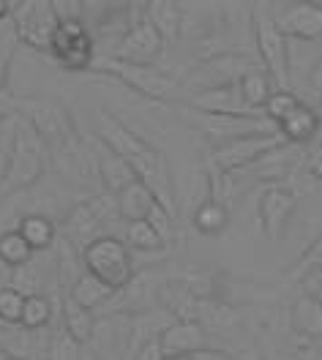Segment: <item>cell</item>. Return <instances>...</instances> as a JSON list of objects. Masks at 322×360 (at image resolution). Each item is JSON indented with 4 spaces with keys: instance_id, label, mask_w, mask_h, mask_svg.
I'll use <instances>...</instances> for the list:
<instances>
[{
    "instance_id": "5",
    "label": "cell",
    "mask_w": 322,
    "mask_h": 360,
    "mask_svg": "<svg viewBox=\"0 0 322 360\" xmlns=\"http://www.w3.org/2000/svg\"><path fill=\"white\" fill-rule=\"evenodd\" d=\"M11 115H20L33 126V131L44 139L49 153L63 150L79 139L69 110L49 98H11Z\"/></svg>"
},
{
    "instance_id": "26",
    "label": "cell",
    "mask_w": 322,
    "mask_h": 360,
    "mask_svg": "<svg viewBox=\"0 0 322 360\" xmlns=\"http://www.w3.org/2000/svg\"><path fill=\"white\" fill-rule=\"evenodd\" d=\"M66 295H69L74 303H79L82 309H88V311H93V314H98V311L110 303V297L115 295V290H110L104 281H98V278L91 276V273H82Z\"/></svg>"
},
{
    "instance_id": "12",
    "label": "cell",
    "mask_w": 322,
    "mask_h": 360,
    "mask_svg": "<svg viewBox=\"0 0 322 360\" xmlns=\"http://www.w3.org/2000/svg\"><path fill=\"white\" fill-rule=\"evenodd\" d=\"M295 210H298V194L290 186L271 183L268 188H262L259 202H257V213H259L262 232L271 240H281V235L287 232V226L292 221Z\"/></svg>"
},
{
    "instance_id": "29",
    "label": "cell",
    "mask_w": 322,
    "mask_h": 360,
    "mask_svg": "<svg viewBox=\"0 0 322 360\" xmlns=\"http://www.w3.org/2000/svg\"><path fill=\"white\" fill-rule=\"evenodd\" d=\"M191 226L200 232V235H221L227 226H230V207H224L221 202L216 200H207L194 216H191Z\"/></svg>"
},
{
    "instance_id": "20",
    "label": "cell",
    "mask_w": 322,
    "mask_h": 360,
    "mask_svg": "<svg viewBox=\"0 0 322 360\" xmlns=\"http://www.w3.org/2000/svg\"><path fill=\"white\" fill-rule=\"evenodd\" d=\"M276 131L287 145H295V148L311 145V142L320 136V117H317V110H314L311 104L300 101L298 107L278 123Z\"/></svg>"
},
{
    "instance_id": "42",
    "label": "cell",
    "mask_w": 322,
    "mask_h": 360,
    "mask_svg": "<svg viewBox=\"0 0 322 360\" xmlns=\"http://www.w3.org/2000/svg\"><path fill=\"white\" fill-rule=\"evenodd\" d=\"M8 17H11V3L0 0V22H3V20H8Z\"/></svg>"
},
{
    "instance_id": "43",
    "label": "cell",
    "mask_w": 322,
    "mask_h": 360,
    "mask_svg": "<svg viewBox=\"0 0 322 360\" xmlns=\"http://www.w3.org/2000/svg\"><path fill=\"white\" fill-rule=\"evenodd\" d=\"M8 276H11V270L0 265V287H3V284H8Z\"/></svg>"
},
{
    "instance_id": "17",
    "label": "cell",
    "mask_w": 322,
    "mask_h": 360,
    "mask_svg": "<svg viewBox=\"0 0 322 360\" xmlns=\"http://www.w3.org/2000/svg\"><path fill=\"white\" fill-rule=\"evenodd\" d=\"M93 161H96V178L101 180V186L107 188V194L115 197L117 191H123L129 183L139 180L134 175V169L129 167L126 158H120L115 150H110L98 136H96V145H93Z\"/></svg>"
},
{
    "instance_id": "13",
    "label": "cell",
    "mask_w": 322,
    "mask_h": 360,
    "mask_svg": "<svg viewBox=\"0 0 322 360\" xmlns=\"http://www.w3.org/2000/svg\"><path fill=\"white\" fill-rule=\"evenodd\" d=\"M167 41L161 39V33L148 22L145 17H139L137 22L129 27V33L120 39L115 52L110 58H117L123 63H139V66H156L161 58Z\"/></svg>"
},
{
    "instance_id": "38",
    "label": "cell",
    "mask_w": 322,
    "mask_h": 360,
    "mask_svg": "<svg viewBox=\"0 0 322 360\" xmlns=\"http://www.w3.org/2000/svg\"><path fill=\"white\" fill-rule=\"evenodd\" d=\"M14 129H17V115L0 117V186H3L8 161H11V150H14Z\"/></svg>"
},
{
    "instance_id": "10",
    "label": "cell",
    "mask_w": 322,
    "mask_h": 360,
    "mask_svg": "<svg viewBox=\"0 0 322 360\" xmlns=\"http://www.w3.org/2000/svg\"><path fill=\"white\" fill-rule=\"evenodd\" d=\"M278 145H284V139L278 136V131L273 134H252V136H240V139H232L227 145H219L210 150V169L219 172V175H235L246 167H252L254 161L265 156L268 150H273Z\"/></svg>"
},
{
    "instance_id": "30",
    "label": "cell",
    "mask_w": 322,
    "mask_h": 360,
    "mask_svg": "<svg viewBox=\"0 0 322 360\" xmlns=\"http://www.w3.org/2000/svg\"><path fill=\"white\" fill-rule=\"evenodd\" d=\"M120 240L131 248V251H142V254H150V251L167 248L164 246V240L159 238V232L148 224V221H131V224H126Z\"/></svg>"
},
{
    "instance_id": "35",
    "label": "cell",
    "mask_w": 322,
    "mask_h": 360,
    "mask_svg": "<svg viewBox=\"0 0 322 360\" xmlns=\"http://www.w3.org/2000/svg\"><path fill=\"white\" fill-rule=\"evenodd\" d=\"M25 295L17 292L11 284L0 287V328H20L22 325Z\"/></svg>"
},
{
    "instance_id": "33",
    "label": "cell",
    "mask_w": 322,
    "mask_h": 360,
    "mask_svg": "<svg viewBox=\"0 0 322 360\" xmlns=\"http://www.w3.org/2000/svg\"><path fill=\"white\" fill-rule=\"evenodd\" d=\"M300 101H303V98H300L295 90H273V93L268 96L265 107H262V117H265L268 123L278 126V123H281L287 115L298 107Z\"/></svg>"
},
{
    "instance_id": "2",
    "label": "cell",
    "mask_w": 322,
    "mask_h": 360,
    "mask_svg": "<svg viewBox=\"0 0 322 360\" xmlns=\"http://www.w3.org/2000/svg\"><path fill=\"white\" fill-rule=\"evenodd\" d=\"M46 167H49V148L44 145V139L33 131V126L17 115L14 150H11V161H8L3 186H0V197L33 188L44 178Z\"/></svg>"
},
{
    "instance_id": "15",
    "label": "cell",
    "mask_w": 322,
    "mask_h": 360,
    "mask_svg": "<svg viewBox=\"0 0 322 360\" xmlns=\"http://www.w3.org/2000/svg\"><path fill=\"white\" fill-rule=\"evenodd\" d=\"M131 344V314L98 316L93 328L91 347L101 360H129Z\"/></svg>"
},
{
    "instance_id": "4",
    "label": "cell",
    "mask_w": 322,
    "mask_h": 360,
    "mask_svg": "<svg viewBox=\"0 0 322 360\" xmlns=\"http://www.w3.org/2000/svg\"><path fill=\"white\" fill-rule=\"evenodd\" d=\"M252 36L257 63L273 79L276 90H292L287 39L271 17V6H254L252 8Z\"/></svg>"
},
{
    "instance_id": "28",
    "label": "cell",
    "mask_w": 322,
    "mask_h": 360,
    "mask_svg": "<svg viewBox=\"0 0 322 360\" xmlns=\"http://www.w3.org/2000/svg\"><path fill=\"white\" fill-rule=\"evenodd\" d=\"M36 251L22 240V235L17 229H3L0 232V265L8 270H17L33 262Z\"/></svg>"
},
{
    "instance_id": "16",
    "label": "cell",
    "mask_w": 322,
    "mask_h": 360,
    "mask_svg": "<svg viewBox=\"0 0 322 360\" xmlns=\"http://www.w3.org/2000/svg\"><path fill=\"white\" fill-rule=\"evenodd\" d=\"M172 197L178 216H186V221H191V216L210 200V172H202L197 167H181L172 175Z\"/></svg>"
},
{
    "instance_id": "46",
    "label": "cell",
    "mask_w": 322,
    "mask_h": 360,
    "mask_svg": "<svg viewBox=\"0 0 322 360\" xmlns=\"http://www.w3.org/2000/svg\"><path fill=\"white\" fill-rule=\"evenodd\" d=\"M0 360H11V355H8L6 349H0Z\"/></svg>"
},
{
    "instance_id": "23",
    "label": "cell",
    "mask_w": 322,
    "mask_h": 360,
    "mask_svg": "<svg viewBox=\"0 0 322 360\" xmlns=\"http://www.w3.org/2000/svg\"><path fill=\"white\" fill-rule=\"evenodd\" d=\"M17 232L22 235V240L36 254L39 251H52L55 243H58V226L46 213H25V216H20Z\"/></svg>"
},
{
    "instance_id": "39",
    "label": "cell",
    "mask_w": 322,
    "mask_h": 360,
    "mask_svg": "<svg viewBox=\"0 0 322 360\" xmlns=\"http://www.w3.org/2000/svg\"><path fill=\"white\" fill-rule=\"evenodd\" d=\"M303 167H306V175L311 180H317L322 183V136L306 150V156H303Z\"/></svg>"
},
{
    "instance_id": "1",
    "label": "cell",
    "mask_w": 322,
    "mask_h": 360,
    "mask_svg": "<svg viewBox=\"0 0 322 360\" xmlns=\"http://www.w3.org/2000/svg\"><path fill=\"white\" fill-rule=\"evenodd\" d=\"M96 136L115 150L120 158L129 161V167L159 200L172 216H178L175 207V197H172V169L169 161L161 153L153 142H148L142 134H137L134 129H129L126 123H120L115 115L110 112H96Z\"/></svg>"
},
{
    "instance_id": "21",
    "label": "cell",
    "mask_w": 322,
    "mask_h": 360,
    "mask_svg": "<svg viewBox=\"0 0 322 360\" xmlns=\"http://www.w3.org/2000/svg\"><path fill=\"white\" fill-rule=\"evenodd\" d=\"M156 202H159L156 194H153L142 180H134V183H129L123 191L115 194L117 219L126 221V224H131V221H145Z\"/></svg>"
},
{
    "instance_id": "27",
    "label": "cell",
    "mask_w": 322,
    "mask_h": 360,
    "mask_svg": "<svg viewBox=\"0 0 322 360\" xmlns=\"http://www.w3.org/2000/svg\"><path fill=\"white\" fill-rule=\"evenodd\" d=\"M238 88H240V96H243L246 107L262 115V107H265L268 96L276 90V85H273V79L265 74V68H257V71H249V74L238 82Z\"/></svg>"
},
{
    "instance_id": "44",
    "label": "cell",
    "mask_w": 322,
    "mask_h": 360,
    "mask_svg": "<svg viewBox=\"0 0 322 360\" xmlns=\"http://www.w3.org/2000/svg\"><path fill=\"white\" fill-rule=\"evenodd\" d=\"M314 110H317V117H320V134H322V101H317V107H314Z\"/></svg>"
},
{
    "instance_id": "3",
    "label": "cell",
    "mask_w": 322,
    "mask_h": 360,
    "mask_svg": "<svg viewBox=\"0 0 322 360\" xmlns=\"http://www.w3.org/2000/svg\"><path fill=\"white\" fill-rule=\"evenodd\" d=\"M85 273L104 281L110 290H123L137 276V259L134 251L126 246L117 235H101L93 243L79 251Z\"/></svg>"
},
{
    "instance_id": "31",
    "label": "cell",
    "mask_w": 322,
    "mask_h": 360,
    "mask_svg": "<svg viewBox=\"0 0 322 360\" xmlns=\"http://www.w3.org/2000/svg\"><path fill=\"white\" fill-rule=\"evenodd\" d=\"M52 319V300L46 295H27L22 306V325L25 330L36 333V330H44Z\"/></svg>"
},
{
    "instance_id": "34",
    "label": "cell",
    "mask_w": 322,
    "mask_h": 360,
    "mask_svg": "<svg viewBox=\"0 0 322 360\" xmlns=\"http://www.w3.org/2000/svg\"><path fill=\"white\" fill-rule=\"evenodd\" d=\"M322 270V232L309 243V248L295 259V265L290 268V281H306L314 273Z\"/></svg>"
},
{
    "instance_id": "36",
    "label": "cell",
    "mask_w": 322,
    "mask_h": 360,
    "mask_svg": "<svg viewBox=\"0 0 322 360\" xmlns=\"http://www.w3.org/2000/svg\"><path fill=\"white\" fill-rule=\"evenodd\" d=\"M82 358H85L82 344H77L63 328H58L52 333V338H49V349H46L44 360H82Z\"/></svg>"
},
{
    "instance_id": "8",
    "label": "cell",
    "mask_w": 322,
    "mask_h": 360,
    "mask_svg": "<svg viewBox=\"0 0 322 360\" xmlns=\"http://www.w3.org/2000/svg\"><path fill=\"white\" fill-rule=\"evenodd\" d=\"M46 55L63 71H91L96 63V44L88 25L82 20L60 22L49 41Z\"/></svg>"
},
{
    "instance_id": "11",
    "label": "cell",
    "mask_w": 322,
    "mask_h": 360,
    "mask_svg": "<svg viewBox=\"0 0 322 360\" xmlns=\"http://www.w3.org/2000/svg\"><path fill=\"white\" fill-rule=\"evenodd\" d=\"M11 22L20 36V44L30 49H49V41L58 30V17L52 3H11Z\"/></svg>"
},
{
    "instance_id": "6",
    "label": "cell",
    "mask_w": 322,
    "mask_h": 360,
    "mask_svg": "<svg viewBox=\"0 0 322 360\" xmlns=\"http://www.w3.org/2000/svg\"><path fill=\"white\" fill-rule=\"evenodd\" d=\"M91 71H101V74L115 77L117 82H123L129 90H134V93L150 98V101H167L181 90V82L172 74H167L161 66L123 63V60L110 58V55H96V63H93Z\"/></svg>"
},
{
    "instance_id": "14",
    "label": "cell",
    "mask_w": 322,
    "mask_h": 360,
    "mask_svg": "<svg viewBox=\"0 0 322 360\" xmlns=\"http://www.w3.org/2000/svg\"><path fill=\"white\" fill-rule=\"evenodd\" d=\"M271 17L287 41L322 39V3H290L284 8H271Z\"/></svg>"
},
{
    "instance_id": "24",
    "label": "cell",
    "mask_w": 322,
    "mask_h": 360,
    "mask_svg": "<svg viewBox=\"0 0 322 360\" xmlns=\"http://www.w3.org/2000/svg\"><path fill=\"white\" fill-rule=\"evenodd\" d=\"M290 325L298 336L322 338V300L314 295H300L290 309Z\"/></svg>"
},
{
    "instance_id": "25",
    "label": "cell",
    "mask_w": 322,
    "mask_h": 360,
    "mask_svg": "<svg viewBox=\"0 0 322 360\" xmlns=\"http://www.w3.org/2000/svg\"><path fill=\"white\" fill-rule=\"evenodd\" d=\"M60 328L69 333L77 344H91V336H93V328H96V314L88 311V309H82L79 303H74L69 295H63L60 297Z\"/></svg>"
},
{
    "instance_id": "40",
    "label": "cell",
    "mask_w": 322,
    "mask_h": 360,
    "mask_svg": "<svg viewBox=\"0 0 322 360\" xmlns=\"http://www.w3.org/2000/svg\"><path fill=\"white\" fill-rule=\"evenodd\" d=\"M309 90H311V96L317 101H322V58L309 71Z\"/></svg>"
},
{
    "instance_id": "37",
    "label": "cell",
    "mask_w": 322,
    "mask_h": 360,
    "mask_svg": "<svg viewBox=\"0 0 322 360\" xmlns=\"http://www.w3.org/2000/svg\"><path fill=\"white\" fill-rule=\"evenodd\" d=\"M148 224L153 226L156 232H159V238L164 240V246H169L175 238H178V224H175V216L164 207L161 202L153 205V210L148 213V219H145Z\"/></svg>"
},
{
    "instance_id": "45",
    "label": "cell",
    "mask_w": 322,
    "mask_h": 360,
    "mask_svg": "<svg viewBox=\"0 0 322 360\" xmlns=\"http://www.w3.org/2000/svg\"><path fill=\"white\" fill-rule=\"evenodd\" d=\"M167 360H197L194 355H178V358H167Z\"/></svg>"
},
{
    "instance_id": "9",
    "label": "cell",
    "mask_w": 322,
    "mask_h": 360,
    "mask_svg": "<svg viewBox=\"0 0 322 360\" xmlns=\"http://www.w3.org/2000/svg\"><path fill=\"white\" fill-rule=\"evenodd\" d=\"M183 115L213 142V148L227 145V142L240 139V136L273 134L276 131L273 123H268L265 117H252V115H207L197 112V110H188V107L183 110Z\"/></svg>"
},
{
    "instance_id": "47",
    "label": "cell",
    "mask_w": 322,
    "mask_h": 360,
    "mask_svg": "<svg viewBox=\"0 0 322 360\" xmlns=\"http://www.w3.org/2000/svg\"><path fill=\"white\" fill-rule=\"evenodd\" d=\"M11 360H20V358H11Z\"/></svg>"
},
{
    "instance_id": "22",
    "label": "cell",
    "mask_w": 322,
    "mask_h": 360,
    "mask_svg": "<svg viewBox=\"0 0 322 360\" xmlns=\"http://www.w3.org/2000/svg\"><path fill=\"white\" fill-rule=\"evenodd\" d=\"M142 17L161 33L164 41H175L183 33V6L169 0H153L142 6Z\"/></svg>"
},
{
    "instance_id": "32",
    "label": "cell",
    "mask_w": 322,
    "mask_h": 360,
    "mask_svg": "<svg viewBox=\"0 0 322 360\" xmlns=\"http://www.w3.org/2000/svg\"><path fill=\"white\" fill-rule=\"evenodd\" d=\"M17 46L20 44V36L14 30L11 17L0 22V93H6V79H8V71H11V60L17 55Z\"/></svg>"
},
{
    "instance_id": "19",
    "label": "cell",
    "mask_w": 322,
    "mask_h": 360,
    "mask_svg": "<svg viewBox=\"0 0 322 360\" xmlns=\"http://www.w3.org/2000/svg\"><path fill=\"white\" fill-rule=\"evenodd\" d=\"M186 107H188V110H197V112H207V115H252V117H262L259 112H254V110L246 107V101H243L238 85L194 93Z\"/></svg>"
},
{
    "instance_id": "7",
    "label": "cell",
    "mask_w": 322,
    "mask_h": 360,
    "mask_svg": "<svg viewBox=\"0 0 322 360\" xmlns=\"http://www.w3.org/2000/svg\"><path fill=\"white\" fill-rule=\"evenodd\" d=\"M262 68L257 63V58L246 55V52H219L205 58L200 66L194 68L186 77V85L197 93L202 90H216V88H230L238 85L249 71Z\"/></svg>"
},
{
    "instance_id": "18",
    "label": "cell",
    "mask_w": 322,
    "mask_h": 360,
    "mask_svg": "<svg viewBox=\"0 0 322 360\" xmlns=\"http://www.w3.org/2000/svg\"><path fill=\"white\" fill-rule=\"evenodd\" d=\"M164 358H178V355H197L207 349L205 328L200 322H188V319H175L159 338Z\"/></svg>"
},
{
    "instance_id": "41",
    "label": "cell",
    "mask_w": 322,
    "mask_h": 360,
    "mask_svg": "<svg viewBox=\"0 0 322 360\" xmlns=\"http://www.w3.org/2000/svg\"><path fill=\"white\" fill-rule=\"evenodd\" d=\"M131 360H167V358H164V352H161L159 341H150V344H145Z\"/></svg>"
}]
</instances>
